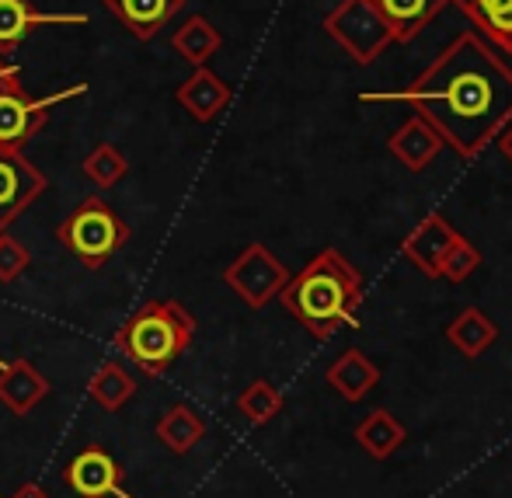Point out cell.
<instances>
[{
    "label": "cell",
    "mask_w": 512,
    "mask_h": 498,
    "mask_svg": "<svg viewBox=\"0 0 512 498\" xmlns=\"http://www.w3.org/2000/svg\"><path fill=\"white\" fill-rule=\"evenodd\" d=\"M363 101H405L439 133L443 147L474 161L512 122V70L478 32H460L415 84Z\"/></svg>",
    "instance_id": "obj_1"
},
{
    "label": "cell",
    "mask_w": 512,
    "mask_h": 498,
    "mask_svg": "<svg viewBox=\"0 0 512 498\" xmlns=\"http://www.w3.org/2000/svg\"><path fill=\"white\" fill-rule=\"evenodd\" d=\"M279 300L314 338H331L345 324H356L363 279L352 262H345L342 251L324 248L297 276H290V283L279 290Z\"/></svg>",
    "instance_id": "obj_2"
},
{
    "label": "cell",
    "mask_w": 512,
    "mask_h": 498,
    "mask_svg": "<svg viewBox=\"0 0 512 498\" xmlns=\"http://www.w3.org/2000/svg\"><path fill=\"white\" fill-rule=\"evenodd\" d=\"M196 338V317L178 300H147L122 321L115 331V349L143 373L161 377L168 373Z\"/></svg>",
    "instance_id": "obj_3"
},
{
    "label": "cell",
    "mask_w": 512,
    "mask_h": 498,
    "mask_svg": "<svg viewBox=\"0 0 512 498\" xmlns=\"http://www.w3.org/2000/svg\"><path fill=\"white\" fill-rule=\"evenodd\" d=\"M56 241L88 269H102L129 244V223L102 196H88L56 223Z\"/></svg>",
    "instance_id": "obj_4"
},
{
    "label": "cell",
    "mask_w": 512,
    "mask_h": 498,
    "mask_svg": "<svg viewBox=\"0 0 512 498\" xmlns=\"http://www.w3.org/2000/svg\"><path fill=\"white\" fill-rule=\"evenodd\" d=\"M324 32L359 63L370 67L380 53L394 42L384 14L377 11L373 0H342L335 11L324 18Z\"/></svg>",
    "instance_id": "obj_5"
},
{
    "label": "cell",
    "mask_w": 512,
    "mask_h": 498,
    "mask_svg": "<svg viewBox=\"0 0 512 498\" xmlns=\"http://www.w3.org/2000/svg\"><path fill=\"white\" fill-rule=\"evenodd\" d=\"M223 283L248 303L251 310H262L265 303L276 300L279 290L290 283V269H286L265 244H248V248L223 269Z\"/></svg>",
    "instance_id": "obj_6"
},
{
    "label": "cell",
    "mask_w": 512,
    "mask_h": 498,
    "mask_svg": "<svg viewBox=\"0 0 512 498\" xmlns=\"http://www.w3.org/2000/svg\"><path fill=\"white\" fill-rule=\"evenodd\" d=\"M88 95V84H74L67 91H56V95L46 98H32L21 84H11V88L0 91V147H25L49 119V108L63 105L70 98Z\"/></svg>",
    "instance_id": "obj_7"
},
{
    "label": "cell",
    "mask_w": 512,
    "mask_h": 498,
    "mask_svg": "<svg viewBox=\"0 0 512 498\" xmlns=\"http://www.w3.org/2000/svg\"><path fill=\"white\" fill-rule=\"evenodd\" d=\"M49 178L18 147H0V230H7L42 192Z\"/></svg>",
    "instance_id": "obj_8"
},
{
    "label": "cell",
    "mask_w": 512,
    "mask_h": 498,
    "mask_svg": "<svg viewBox=\"0 0 512 498\" xmlns=\"http://www.w3.org/2000/svg\"><path fill=\"white\" fill-rule=\"evenodd\" d=\"M63 481L81 498H108L122 488V464L102 446H88L67 464Z\"/></svg>",
    "instance_id": "obj_9"
},
{
    "label": "cell",
    "mask_w": 512,
    "mask_h": 498,
    "mask_svg": "<svg viewBox=\"0 0 512 498\" xmlns=\"http://www.w3.org/2000/svg\"><path fill=\"white\" fill-rule=\"evenodd\" d=\"M46 25H88V14H46L28 0H0V56L14 53L35 28Z\"/></svg>",
    "instance_id": "obj_10"
},
{
    "label": "cell",
    "mask_w": 512,
    "mask_h": 498,
    "mask_svg": "<svg viewBox=\"0 0 512 498\" xmlns=\"http://www.w3.org/2000/svg\"><path fill=\"white\" fill-rule=\"evenodd\" d=\"M457 237L460 234L443 220V216L432 213V216H425V220L405 237L401 251H405L408 262L418 265V269H422L429 279H439V265H443L446 251L453 248V241H457Z\"/></svg>",
    "instance_id": "obj_11"
},
{
    "label": "cell",
    "mask_w": 512,
    "mask_h": 498,
    "mask_svg": "<svg viewBox=\"0 0 512 498\" xmlns=\"http://www.w3.org/2000/svg\"><path fill=\"white\" fill-rule=\"evenodd\" d=\"M230 98H234L230 84L223 81L220 74H213L209 67H192V74L185 77V81L178 84V91H175V101L196 122H213L216 115L230 105Z\"/></svg>",
    "instance_id": "obj_12"
},
{
    "label": "cell",
    "mask_w": 512,
    "mask_h": 498,
    "mask_svg": "<svg viewBox=\"0 0 512 498\" xmlns=\"http://www.w3.org/2000/svg\"><path fill=\"white\" fill-rule=\"evenodd\" d=\"M46 398H49V380L28 359H14V363L0 366V404L7 411L25 418Z\"/></svg>",
    "instance_id": "obj_13"
},
{
    "label": "cell",
    "mask_w": 512,
    "mask_h": 498,
    "mask_svg": "<svg viewBox=\"0 0 512 498\" xmlns=\"http://www.w3.org/2000/svg\"><path fill=\"white\" fill-rule=\"evenodd\" d=\"M102 4L108 14H115L129 28V35L150 42L175 14L185 11L189 0H102Z\"/></svg>",
    "instance_id": "obj_14"
},
{
    "label": "cell",
    "mask_w": 512,
    "mask_h": 498,
    "mask_svg": "<svg viewBox=\"0 0 512 498\" xmlns=\"http://www.w3.org/2000/svg\"><path fill=\"white\" fill-rule=\"evenodd\" d=\"M387 147H391V154L398 157L408 171H422L436 161V154L443 150V140H439V133L422 115H411L405 126L387 140Z\"/></svg>",
    "instance_id": "obj_15"
},
{
    "label": "cell",
    "mask_w": 512,
    "mask_h": 498,
    "mask_svg": "<svg viewBox=\"0 0 512 498\" xmlns=\"http://www.w3.org/2000/svg\"><path fill=\"white\" fill-rule=\"evenodd\" d=\"M373 4L384 14L394 42H411L422 35V28L429 25L450 0H373Z\"/></svg>",
    "instance_id": "obj_16"
},
{
    "label": "cell",
    "mask_w": 512,
    "mask_h": 498,
    "mask_svg": "<svg viewBox=\"0 0 512 498\" xmlns=\"http://www.w3.org/2000/svg\"><path fill=\"white\" fill-rule=\"evenodd\" d=\"M328 384L335 387L345 401H363L366 394L380 384V370H377V363L366 359V352L349 349L328 366Z\"/></svg>",
    "instance_id": "obj_17"
},
{
    "label": "cell",
    "mask_w": 512,
    "mask_h": 498,
    "mask_svg": "<svg viewBox=\"0 0 512 498\" xmlns=\"http://www.w3.org/2000/svg\"><path fill=\"white\" fill-rule=\"evenodd\" d=\"M474 21L481 35L512 56V0H450Z\"/></svg>",
    "instance_id": "obj_18"
},
{
    "label": "cell",
    "mask_w": 512,
    "mask_h": 498,
    "mask_svg": "<svg viewBox=\"0 0 512 498\" xmlns=\"http://www.w3.org/2000/svg\"><path fill=\"white\" fill-rule=\"evenodd\" d=\"M154 432H157V439L175 453V457H185V453L196 450V446L203 443L206 422L196 408H189V404H175V408L164 411V415L157 418Z\"/></svg>",
    "instance_id": "obj_19"
},
{
    "label": "cell",
    "mask_w": 512,
    "mask_h": 498,
    "mask_svg": "<svg viewBox=\"0 0 512 498\" xmlns=\"http://www.w3.org/2000/svg\"><path fill=\"white\" fill-rule=\"evenodd\" d=\"M171 46H175V53L182 56L189 67H206L209 56L220 53L223 35L216 32L209 18H203V14H192L182 28H175V35H171Z\"/></svg>",
    "instance_id": "obj_20"
},
{
    "label": "cell",
    "mask_w": 512,
    "mask_h": 498,
    "mask_svg": "<svg viewBox=\"0 0 512 498\" xmlns=\"http://www.w3.org/2000/svg\"><path fill=\"white\" fill-rule=\"evenodd\" d=\"M446 338H450L453 349L464 352L467 359H474V356H481L488 345H495V338H499V324L488 321L478 307H467L464 314L453 317V324L446 328Z\"/></svg>",
    "instance_id": "obj_21"
},
{
    "label": "cell",
    "mask_w": 512,
    "mask_h": 498,
    "mask_svg": "<svg viewBox=\"0 0 512 498\" xmlns=\"http://www.w3.org/2000/svg\"><path fill=\"white\" fill-rule=\"evenodd\" d=\"M405 439H408L405 425L384 408L366 415V422L356 429V443L363 446L373 460H387L391 453H398V446L405 443Z\"/></svg>",
    "instance_id": "obj_22"
},
{
    "label": "cell",
    "mask_w": 512,
    "mask_h": 498,
    "mask_svg": "<svg viewBox=\"0 0 512 498\" xmlns=\"http://www.w3.org/2000/svg\"><path fill=\"white\" fill-rule=\"evenodd\" d=\"M136 394V380L126 373L122 363H102L98 373L88 380V398L95 404H102L105 411H119L133 401Z\"/></svg>",
    "instance_id": "obj_23"
},
{
    "label": "cell",
    "mask_w": 512,
    "mask_h": 498,
    "mask_svg": "<svg viewBox=\"0 0 512 498\" xmlns=\"http://www.w3.org/2000/svg\"><path fill=\"white\" fill-rule=\"evenodd\" d=\"M81 171L88 182L98 185V189H112V185H119L122 178L129 175V161L115 143H98V147L84 157Z\"/></svg>",
    "instance_id": "obj_24"
},
{
    "label": "cell",
    "mask_w": 512,
    "mask_h": 498,
    "mask_svg": "<svg viewBox=\"0 0 512 498\" xmlns=\"http://www.w3.org/2000/svg\"><path fill=\"white\" fill-rule=\"evenodd\" d=\"M237 411H241L251 425L272 422V418L283 411V391L272 387L269 380H255V384H248L241 391V398H237Z\"/></svg>",
    "instance_id": "obj_25"
},
{
    "label": "cell",
    "mask_w": 512,
    "mask_h": 498,
    "mask_svg": "<svg viewBox=\"0 0 512 498\" xmlns=\"http://www.w3.org/2000/svg\"><path fill=\"white\" fill-rule=\"evenodd\" d=\"M478 265H481V251L474 248L467 237H457L453 248L446 251L443 265H439V279H446V283H464Z\"/></svg>",
    "instance_id": "obj_26"
},
{
    "label": "cell",
    "mask_w": 512,
    "mask_h": 498,
    "mask_svg": "<svg viewBox=\"0 0 512 498\" xmlns=\"http://www.w3.org/2000/svg\"><path fill=\"white\" fill-rule=\"evenodd\" d=\"M32 265V251L11 234H0V283H14Z\"/></svg>",
    "instance_id": "obj_27"
},
{
    "label": "cell",
    "mask_w": 512,
    "mask_h": 498,
    "mask_svg": "<svg viewBox=\"0 0 512 498\" xmlns=\"http://www.w3.org/2000/svg\"><path fill=\"white\" fill-rule=\"evenodd\" d=\"M11 84H21V70L14 67V63H7L4 56H0V91L11 88Z\"/></svg>",
    "instance_id": "obj_28"
},
{
    "label": "cell",
    "mask_w": 512,
    "mask_h": 498,
    "mask_svg": "<svg viewBox=\"0 0 512 498\" xmlns=\"http://www.w3.org/2000/svg\"><path fill=\"white\" fill-rule=\"evenodd\" d=\"M11 498H53V495H49L42 485H21Z\"/></svg>",
    "instance_id": "obj_29"
},
{
    "label": "cell",
    "mask_w": 512,
    "mask_h": 498,
    "mask_svg": "<svg viewBox=\"0 0 512 498\" xmlns=\"http://www.w3.org/2000/svg\"><path fill=\"white\" fill-rule=\"evenodd\" d=\"M495 140H499L502 154H506V157H509V161H512V122H509V126H506V129H502V133H499V136H495Z\"/></svg>",
    "instance_id": "obj_30"
},
{
    "label": "cell",
    "mask_w": 512,
    "mask_h": 498,
    "mask_svg": "<svg viewBox=\"0 0 512 498\" xmlns=\"http://www.w3.org/2000/svg\"><path fill=\"white\" fill-rule=\"evenodd\" d=\"M0 234H4V230H0Z\"/></svg>",
    "instance_id": "obj_31"
},
{
    "label": "cell",
    "mask_w": 512,
    "mask_h": 498,
    "mask_svg": "<svg viewBox=\"0 0 512 498\" xmlns=\"http://www.w3.org/2000/svg\"><path fill=\"white\" fill-rule=\"evenodd\" d=\"M0 366H4V363H0Z\"/></svg>",
    "instance_id": "obj_32"
}]
</instances>
